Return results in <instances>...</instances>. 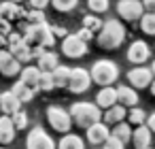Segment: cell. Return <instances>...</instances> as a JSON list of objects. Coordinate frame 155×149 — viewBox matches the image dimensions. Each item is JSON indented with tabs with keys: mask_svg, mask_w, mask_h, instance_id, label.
I'll list each match as a JSON object with an SVG mask.
<instances>
[{
	"mask_svg": "<svg viewBox=\"0 0 155 149\" xmlns=\"http://www.w3.org/2000/svg\"><path fill=\"white\" fill-rule=\"evenodd\" d=\"M125 41V28L119 19H106L102 24V30L96 34V43L102 49H117Z\"/></svg>",
	"mask_w": 155,
	"mask_h": 149,
	"instance_id": "cell-1",
	"label": "cell"
},
{
	"mask_svg": "<svg viewBox=\"0 0 155 149\" xmlns=\"http://www.w3.org/2000/svg\"><path fill=\"white\" fill-rule=\"evenodd\" d=\"M68 113L72 117V124H77L83 130L96 121H102V109L96 102H74Z\"/></svg>",
	"mask_w": 155,
	"mask_h": 149,
	"instance_id": "cell-2",
	"label": "cell"
},
{
	"mask_svg": "<svg viewBox=\"0 0 155 149\" xmlns=\"http://www.w3.org/2000/svg\"><path fill=\"white\" fill-rule=\"evenodd\" d=\"M24 41L34 49V47H41V49H53L55 45V36L51 34V26L49 24H36V26H28L26 34H24Z\"/></svg>",
	"mask_w": 155,
	"mask_h": 149,
	"instance_id": "cell-3",
	"label": "cell"
},
{
	"mask_svg": "<svg viewBox=\"0 0 155 149\" xmlns=\"http://www.w3.org/2000/svg\"><path fill=\"white\" fill-rule=\"evenodd\" d=\"M89 75H91V83H98L100 87H106V85H113L117 81L119 66L113 60H98L89 68Z\"/></svg>",
	"mask_w": 155,
	"mask_h": 149,
	"instance_id": "cell-4",
	"label": "cell"
},
{
	"mask_svg": "<svg viewBox=\"0 0 155 149\" xmlns=\"http://www.w3.org/2000/svg\"><path fill=\"white\" fill-rule=\"evenodd\" d=\"M47 121H49V126H51L55 132H60V134H68L70 128H72V117H70V113H68L66 109H62V107H47Z\"/></svg>",
	"mask_w": 155,
	"mask_h": 149,
	"instance_id": "cell-5",
	"label": "cell"
},
{
	"mask_svg": "<svg viewBox=\"0 0 155 149\" xmlns=\"http://www.w3.org/2000/svg\"><path fill=\"white\" fill-rule=\"evenodd\" d=\"M62 53L70 60H79V58L87 56V43L79 34H68L62 39Z\"/></svg>",
	"mask_w": 155,
	"mask_h": 149,
	"instance_id": "cell-6",
	"label": "cell"
},
{
	"mask_svg": "<svg viewBox=\"0 0 155 149\" xmlns=\"http://www.w3.org/2000/svg\"><path fill=\"white\" fill-rule=\"evenodd\" d=\"M117 13L123 22H140V17L144 15V7L140 0H119L117 2Z\"/></svg>",
	"mask_w": 155,
	"mask_h": 149,
	"instance_id": "cell-7",
	"label": "cell"
},
{
	"mask_svg": "<svg viewBox=\"0 0 155 149\" xmlns=\"http://www.w3.org/2000/svg\"><path fill=\"white\" fill-rule=\"evenodd\" d=\"M26 149H58V145L41 126H34L26 136Z\"/></svg>",
	"mask_w": 155,
	"mask_h": 149,
	"instance_id": "cell-8",
	"label": "cell"
},
{
	"mask_svg": "<svg viewBox=\"0 0 155 149\" xmlns=\"http://www.w3.org/2000/svg\"><path fill=\"white\" fill-rule=\"evenodd\" d=\"M89 85H91V75H89V70H85V68H70V77H68L66 87H68L72 94H83V92L89 90Z\"/></svg>",
	"mask_w": 155,
	"mask_h": 149,
	"instance_id": "cell-9",
	"label": "cell"
},
{
	"mask_svg": "<svg viewBox=\"0 0 155 149\" xmlns=\"http://www.w3.org/2000/svg\"><path fill=\"white\" fill-rule=\"evenodd\" d=\"M153 79H155V77H153L151 66H134L132 70H127V83H130V87H134L136 92L142 90V87H149Z\"/></svg>",
	"mask_w": 155,
	"mask_h": 149,
	"instance_id": "cell-10",
	"label": "cell"
},
{
	"mask_svg": "<svg viewBox=\"0 0 155 149\" xmlns=\"http://www.w3.org/2000/svg\"><path fill=\"white\" fill-rule=\"evenodd\" d=\"M108 136H110V128H108L104 121H96V124H91L89 128H85V141H87L91 147H102Z\"/></svg>",
	"mask_w": 155,
	"mask_h": 149,
	"instance_id": "cell-11",
	"label": "cell"
},
{
	"mask_svg": "<svg viewBox=\"0 0 155 149\" xmlns=\"http://www.w3.org/2000/svg\"><path fill=\"white\" fill-rule=\"evenodd\" d=\"M127 60L134 64V66H144V62L151 60V47L144 43V41H134L130 47H127Z\"/></svg>",
	"mask_w": 155,
	"mask_h": 149,
	"instance_id": "cell-12",
	"label": "cell"
},
{
	"mask_svg": "<svg viewBox=\"0 0 155 149\" xmlns=\"http://www.w3.org/2000/svg\"><path fill=\"white\" fill-rule=\"evenodd\" d=\"M21 73V64L13 58L9 49H0V75L5 77H17Z\"/></svg>",
	"mask_w": 155,
	"mask_h": 149,
	"instance_id": "cell-13",
	"label": "cell"
},
{
	"mask_svg": "<svg viewBox=\"0 0 155 149\" xmlns=\"http://www.w3.org/2000/svg\"><path fill=\"white\" fill-rule=\"evenodd\" d=\"M0 17H2V22H7V24H13V22H21L26 17V11L19 5L7 0V2H0Z\"/></svg>",
	"mask_w": 155,
	"mask_h": 149,
	"instance_id": "cell-14",
	"label": "cell"
},
{
	"mask_svg": "<svg viewBox=\"0 0 155 149\" xmlns=\"http://www.w3.org/2000/svg\"><path fill=\"white\" fill-rule=\"evenodd\" d=\"M58 66H60V60H58V53H53V49H45L36 58V68L41 73H53Z\"/></svg>",
	"mask_w": 155,
	"mask_h": 149,
	"instance_id": "cell-15",
	"label": "cell"
},
{
	"mask_svg": "<svg viewBox=\"0 0 155 149\" xmlns=\"http://www.w3.org/2000/svg\"><path fill=\"white\" fill-rule=\"evenodd\" d=\"M19 109H21V102L17 100V96L11 90L0 94V111H2V115H15Z\"/></svg>",
	"mask_w": 155,
	"mask_h": 149,
	"instance_id": "cell-16",
	"label": "cell"
},
{
	"mask_svg": "<svg viewBox=\"0 0 155 149\" xmlns=\"http://www.w3.org/2000/svg\"><path fill=\"white\" fill-rule=\"evenodd\" d=\"M7 49L13 53V58H15L19 64H28L30 60H34V58H32V47H30L24 39L17 41V43H13V45H9Z\"/></svg>",
	"mask_w": 155,
	"mask_h": 149,
	"instance_id": "cell-17",
	"label": "cell"
},
{
	"mask_svg": "<svg viewBox=\"0 0 155 149\" xmlns=\"http://www.w3.org/2000/svg\"><path fill=\"white\" fill-rule=\"evenodd\" d=\"M117 104L125 107V109H132L138 104V92L130 85H119L117 87Z\"/></svg>",
	"mask_w": 155,
	"mask_h": 149,
	"instance_id": "cell-18",
	"label": "cell"
},
{
	"mask_svg": "<svg viewBox=\"0 0 155 149\" xmlns=\"http://www.w3.org/2000/svg\"><path fill=\"white\" fill-rule=\"evenodd\" d=\"M96 104H98L102 111L115 107V104H117V87H113V85L102 87V90L96 94Z\"/></svg>",
	"mask_w": 155,
	"mask_h": 149,
	"instance_id": "cell-19",
	"label": "cell"
},
{
	"mask_svg": "<svg viewBox=\"0 0 155 149\" xmlns=\"http://www.w3.org/2000/svg\"><path fill=\"white\" fill-rule=\"evenodd\" d=\"M125 117H127V109L121 107V104H115V107H110V109H106V111L102 113V121H104L108 128H113V126L125 121Z\"/></svg>",
	"mask_w": 155,
	"mask_h": 149,
	"instance_id": "cell-20",
	"label": "cell"
},
{
	"mask_svg": "<svg viewBox=\"0 0 155 149\" xmlns=\"http://www.w3.org/2000/svg\"><path fill=\"white\" fill-rule=\"evenodd\" d=\"M132 143L136 149H144V147H151L153 143V132L142 124V126H136L132 130Z\"/></svg>",
	"mask_w": 155,
	"mask_h": 149,
	"instance_id": "cell-21",
	"label": "cell"
},
{
	"mask_svg": "<svg viewBox=\"0 0 155 149\" xmlns=\"http://www.w3.org/2000/svg\"><path fill=\"white\" fill-rule=\"evenodd\" d=\"M38 77H41V70L36 68V66H24L21 68V73H19V81L26 85V87H30L32 92H38Z\"/></svg>",
	"mask_w": 155,
	"mask_h": 149,
	"instance_id": "cell-22",
	"label": "cell"
},
{
	"mask_svg": "<svg viewBox=\"0 0 155 149\" xmlns=\"http://www.w3.org/2000/svg\"><path fill=\"white\" fill-rule=\"evenodd\" d=\"M15 138V124L11 115H0V145H9Z\"/></svg>",
	"mask_w": 155,
	"mask_h": 149,
	"instance_id": "cell-23",
	"label": "cell"
},
{
	"mask_svg": "<svg viewBox=\"0 0 155 149\" xmlns=\"http://www.w3.org/2000/svg\"><path fill=\"white\" fill-rule=\"evenodd\" d=\"M58 149H85V141H83L81 136L68 132V134H64V136L60 138Z\"/></svg>",
	"mask_w": 155,
	"mask_h": 149,
	"instance_id": "cell-24",
	"label": "cell"
},
{
	"mask_svg": "<svg viewBox=\"0 0 155 149\" xmlns=\"http://www.w3.org/2000/svg\"><path fill=\"white\" fill-rule=\"evenodd\" d=\"M132 130H134V128H132L127 121H121V124H117V126L110 128V136L119 138L121 143H130V141H132Z\"/></svg>",
	"mask_w": 155,
	"mask_h": 149,
	"instance_id": "cell-25",
	"label": "cell"
},
{
	"mask_svg": "<svg viewBox=\"0 0 155 149\" xmlns=\"http://www.w3.org/2000/svg\"><path fill=\"white\" fill-rule=\"evenodd\" d=\"M102 19L96 15V13H89V15H83V30H87V32H91L94 36L102 30Z\"/></svg>",
	"mask_w": 155,
	"mask_h": 149,
	"instance_id": "cell-26",
	"label": "cell"
},
{
	"mask_svg": "<svg viewBox=\"0 0 155 149\" xmlns=\"http://www.w3.org/2000/svg\"><path fill=\"white\" fill-rule=\"evenodd\" d=\"M11 92H13V94L17 96V100H19L21 104H26V102H30V100H32V98L36 96V92H32L30 87H26V85H24L21 81H17V83H15V85L11 87Z\"/></svg>",
	"mask_w": 155,
	"mask_h": 149,
	"instance_id": "cell-27",
	"label": "cell"
},
{
	"mask_svg": "<svg viewBox=\"0 0 155 149\" xmlns=\"http://www.w3.org/2000/svg\"><path fill=\"white\" fill-rule=\"evenodd\" d=\"M51 77H53V85H55V87H66L68 77H70V68L60 64V66H58V68L51 73Z\"/></svg>",
	"mask_w": 155,
	"mask_h": 149,
	"instance_id": "cell-28",
	"label": "cell"
},
{
	"mask_svg": "<svg viewBox=\"0 0 155 149\" xmlns=\"http://www.w3.org/2000/svg\"><path fill=\"white\" fill-rule=\"evenodd\" d=\"M125 119H127L130 126L136 128V126H142V124L147 121V113H144L140 107H132V109H127V117H125Z\"/></svg>",
	"mask_w": 155,
	"mask_h": 149,
	"instance_id": "cell-29",
	"label": "cell"
},
{
	"mask_svg": "<svg viewBox=\"0 0 155 149\" xmlns=\"http://www.w3.org/2000/svg\"><path fill=\"white\" fill-rule=\"evenodd\" d=\"M140 30L149 36H155V13H144L140 17Z\"/></svg>",
	"mask_w": 155,
	"mask_h": 149,
	"instance_id": "cell-30",
	"label": "cell"
},
{
	"mask_svg": "<svg viewBox=\"0 0 155 149\" xmlns=\"http://www.w3.org/2000/svg\"><path fill=\"white\" fill-rule=\"evenodd\" d=\"M28 26H36V24H47V17H45V11H36V9H30L26 11V17Z\"/></svg>",
	"mask_w": 155,
	"mask_h": 149,
	"instance_id": "cell-31",
	"label": "cell"
},
{
	"mask_svg": "<svg viewBox=\"0 0 155 149\" xmlns=\"http://www.w3.org/2000/svg\"><path fill=\"white\" fill-rule=\"evenodd\" d=\"M77 2L79 0H51V7L55 11H60V13H68V11H72L77 7Z\"/></svg>",
	"mask_w": 155,
	"mask_h": 149,
	"instance_id": "cell-32",
	"label": "cell"
},
{
	"mask_svg": "<svg viewBox=\"0 0 155 149\" xmlns=\"http://www.w3.org/2000/svg\"><path fill=\"white\" fill-rule=\"evenodd\" d=\"M55 85H53V77L51 73H41L38 77V92H51Z\"/></svg>",
	"mask_w": 155,
	"mask_h": 149,
	"instance_id": "cell-33",
	"label": "cell"
},
{
	"mask_svg": "<svg viewBox=\"0 0 155 149\" xmlns=\"http://www.w3.org/2000/svg\"><path fill=\"white\" fill-rule=\"evenodd\" d=\"M87 7L91 13L100 15V13H106L108 11V0H87Z\"/></svg>",
	"mask_w": 155,
	"mask_h": 149,
	"instance_id": "cell-34",
	"label": "cell"
},
{
	"mask_svg": "<svg viewBox=\"0 0 155 149\" xmlns=\"http://www.w3.org/2000/svg\"><path fill=\"white\" fill-rule=\"evenodd\" d=\"M11 119H13V124H15V130H26L28 128V113L26 111H17L15 115H11Z\"/></svg>",
	"mask_w": 155,
	"mask_h": 149,
	"instance_id": "cell-35",
	"label": "cell"
},
{
	"mask_svg": "<svg viewBox=\"0 0 155 149\" xmlns=\"http://www.w3.org/2000/svg\"><path fill=\"white\" fill-rule=\"evenodd\" d=\"M102 149H125V143H121V141L115 138V136H108V138L104 141Z\"/></svg>",
	"mask_w": 155,
	"mask_h": 149,
	"instance_id": "cell-36",
	"label": "cell"
},
{
	"mask_svg": "<svg viewBox=\"0 0 155 149\" xmlns=\"http://www.w3.org/2000/svg\"><path fill=\"white\" fill-rule=\"evenodd\" d=\"M30 2V9H36V11H45L47 5H51V0H28Z\"/></svg>",
	"mask_w": 155,
	"mask_h": 149,
	"instance_id": "cell-37",
	"label": "cell"
},
{
	"mask_svg": "<svg viewBox=\"0 0 155 149\" xmlns=\"http://www.w3.org/2000/svg\"><path fill=\"white\" fill-rule=\"evenodd\" d=\"M51 34L53 36H68V30L62 26H51Z\"/></svg>",
	"mask_w": 155,
	"mask_h": 149,
	"instance_id": "cell-38",
	"label": "cell"
},
{
	"mask_svg": "<svg viewBox=\"0 0 155 149\" xmlns=\"http://www.w3.org/2000/svg\"><path fill=\"white\" fill-rule=\"evenodd\" d=\"M142 7H144V13H155V0H140Z\"/></svg>",
	"mask_w": 155,
	"mask_h": 149,
	"instance_id": "cell-39",
	"label": "cell"
},
{
	"mask_svg": "<svg viewBox=\"0 0 155 149\" xmlns=\"http://www.w3.org/2000/svg\"><path fill=\"white\" fill-rule=\"evenodd\" d=\"M144 126L155 134V113H151V115H147V121H144Z\"/></svg>",
	"mask_w": 155,
	"mask_h": 149,
	"instance_id": "cell-40",
	"label": "cell"
},
{
	"mask_svg": "<svg viewBox=\"0 0 155 149\" xmlns=\"http://www.w3.org/2000/svg\"><path fill=\"white\" fill-rule=\"evenodd\" d=\"M77 34H79V36H81V39L85 41V43H89V41L94 39V34H91V32H87V30H83V28H81V30H79Z\"/></svg>",
	"mask_w": 155,
	"mask_h": 149,
	"instance_id": "cell-41",
	"label": "cell"
},
{
	"mask_svg": "<svg viewBox=\"0 0 155 149\" xmlns=\"http://www.w3.org/2000/svg\"><path fill=\"white\" fill-rule=\"evenodd\" d=\"M149 92H151V96H155V79L151 81V85H149Z\"/></svg>",
	"mask_w": 155,
	"mask_h": 149,
	"instance_id": "cell-42",
	"label": "cell"
},
{
	"mask_svg": "<svg viewBox=\"0 0 155 149\" xmlns=\"http://www.w3.org/2000/svg\"><path fill=\"white\" fill-rule=\"evenodd\" d=\"M151 70H153V77H155V60H153V64H151Z\"/></svg>",
	"mask_w": 155,
	"mask_h": 149,
	"instance_id": "cell-43",
	"label": "cell"
},
{
	"mask_svg": "<svg viewBox=\"0 0 155 149\" xmlns=\"http://www.w3.org/2000/svg\"><path fill=\"white\" fill-rule=\"evenodd\" d=\"M11 2H15V5H19V2H24V0H11Z\"/></svg>",
	"mask_w": 155,
	"mask_h": 149,
	"instance_id": "cell-44",
	"label": "cell"
},
{
	"mask_svg": "<svg viewBox=\"0 0 155 149\" xmlns=\"http://www.w3.org/2000/svg\"><path fill=\"white\" fill-rule=\"evenodd\" d=\"M0 149H7V147H2V145H0Z\"/></svg>",
	"mask_w": 155,
	"mask_h": 149,
	"instance_id": "cell-45",
	"label": "cell"
},
{
	"mask_svg": "<svg viewBox=\"0 0 155 149\" xmlns=\"http://www.w3.org/2000/svg\"><path fill=\"white\" fill-rule=\"evenodd\" d=\"M144 149H153V147H144Z\"/></svg>",
	"mask_w": 155,
	"mask_h": 149,
	"instance_id": "cell-46",
	"label": "cell"
},
{
	"mask_svg": "<svg viewBox=\"0 0 155 149\" xmlns=\"http://www.w3.org/2000/svg\"><path fill=\"white\" fill-rule=\"evenodd\" d=\"M0 22H2V17H0Z\"/></svg>",
	"mask_w": 155,
	"mask_h": 149,
	"instance_id": "cell-47",
	"label": "cell"
},
{
	"mask_svg": "<svg viewBox=\"0 0 155 149\" xmlns=\"http://www.w3.org/2000/svg\"><path fill=\"white\" fill-rule=\"evenodd\" d=\"M94 149H98V147H94Z\"/></svg>",
	"mask_w": 155,
	"mask_h": 149,
	"instance_id": "cell-48",
	"label": "cell"
}]
</instances>
